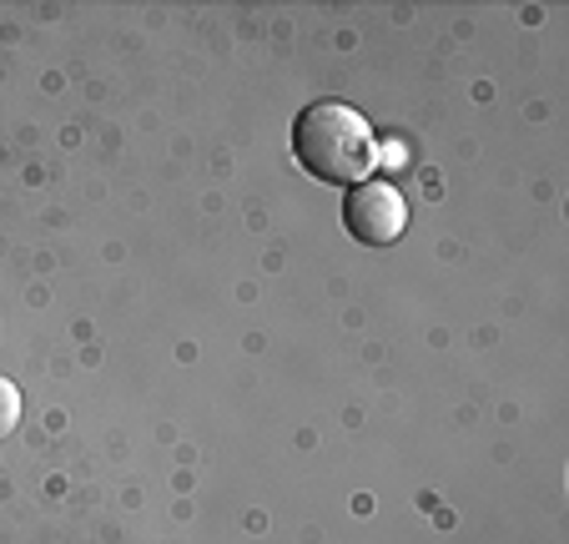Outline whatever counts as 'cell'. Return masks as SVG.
Instances as JSON below:
<instances>
[{"instance_id": "6da1fadb", "label": "cell", "mask_w": 569, "mask_h": 544, "mask_svg": "<svg viewBox=\"0 0 569 544\" xmlns=\"http://www.w3.org/2000/svg\"><path fill=\"white\" fill-rule=\"evenodd\" d=\"M292 157L312 181L358 187L378 167V137L348 101H312L292 121Z\"/></svg>"}, {"instance_id": "7a4b0ae2", "label": "cell", "mask_w": 569, "mask_h": 544, "mask_svg": "<svg viewBox=\"0 0 569 544\" xmlns=\"http://www.w3.org/2000/svg\"><path fill=\"white\" fill-rule=\"evenodd\" d=\"M343 227L363 247H388L403 237V227H409V202H403V192H398L393 181L368 177V181H358V187H348Z\"/></svg>"}, {"instance_id": "3957f363", "label": "cell", "mask_w": 569, "mask_h": 544, "mask_svg": "<svg viewBox=\"0 0 569 544\" xmlns=\"http://www.w3.org/2000/svg\"><path fill=\"white\" fill-rule=\"evenodd\" d=\"M16 424H21V388L11 378H0V438L11 434Z\"/></svg>"}]
</instances>
